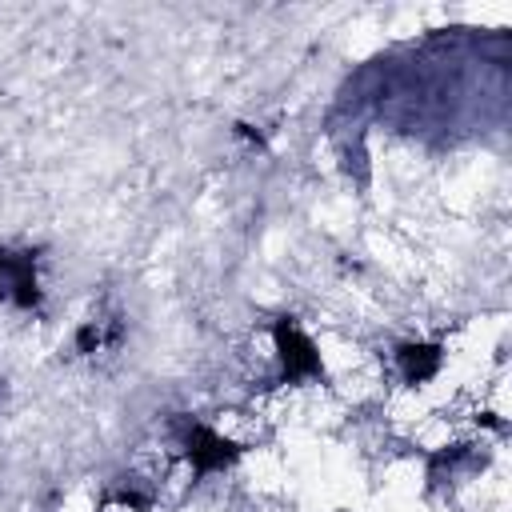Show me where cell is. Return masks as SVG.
<instances>
[{"label": "cell", "mask_w": 512, "mask_h": 512, "mask_svg": "<svg viewBox=\"0 0 512 512\" xmlns=\"http://www.w3.org/2000/svg\"><path fill=\"white\" fill-rule=\"evenodd\" d=\"M0 300L20 304V308H32L40 300V292H36V264H32L28 252L0 248Z\"/></svg>", "instance_id": "6da1fadb"}, {"label": "cell", "mask_w": 512, "mask_h": 512, "mask_svg": "<svg viewBox=\"0 0 512 512\" xmlns=\"http://www.w3.org/2000/svg\"><path fill=\"white\" fill-rule=\"evenodd\" d=\"M276 348H280L284 372H288L292 380H300V376H316V372H320V356H316L312 340H308L296 324L284 320V324L276 328Z\"/></svg>", "instance_id": "7a4b0ae2"}, {"label": "cell", "mask_w": 512, "mask_h": 512, "mask_svg": "<svg viewBox=\"0 0 512 512\" xmlns=\"http://www.w3.org/2000/svg\"><path fill=\"white\" fill-rule=\"evenodd\" d=\"M184 448H188V460H192L200 472L224 468V464L232 460V444L220 440L212 428H200V424H192V428L184 432Z\"/></svg>", "instance_id": "3957f363"}, {"label": "cell", "mask_w": 512, "mask_h": 512, "mask_svg": "<svg viewBox=\"0 0 512 512\" xmlns=\"http://www.w3.org/2000/svg\"><path fill=\"white\" fill-rule=\"evenodd\" d=\"M400 364H404V376L416 384V380H428V376L440 368V352H436V348H424V344H420V348L412 344V348L400 352Z\"/></svg>", "instance_id": "277c9868"}]
</instances>
